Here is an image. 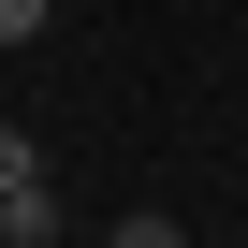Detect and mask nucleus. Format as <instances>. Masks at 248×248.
Listing matches in <instances>:
<instances>
[{"label": "nucleus", "mask_w": 248, "mask_h": 248, "mask_svg": "<svg viewBox=\"0 0 248 248\" xmlns=\"http://www.w3.org/2000/svg\"><path fill=\"white\" fill-rule=\"evenodd\" d=\"M30 175H44V146L15 132V117H0V190H30Z\"/></svg>", "instance_id": "nucleus-2"}, {"label": "nucleus", "mask_w": 248, "mask_h": 248, "mask_svg": "<svg viewBox=\"0 0 248 248\" xmlns=\"http://www.w3.org/2000/svg\"><path fill=\"white\" fill-rule=\"evenodd\" d=\"M0 248H59V190H44V175L0 190Z\"/></svg>", "instance_id": "nucleus-1"}, {"label": "nucleus", "mask_w": 248, "mask_h": 248, "mask_svg": "<svg viewBox=\"0 0 248 248\" xmlns=\"http://www.w3.org/2000/svg\"><path fill=\"white\" fill-rule=\"evenodd\" d=\"M117 248H190V233H175V219H117Z\"/></svg>", "instance_id": "nucleus-4"}, {"label": "nucleus", "mask_w": 248, "mask_h": 248, "mask_svg": "<svg viewBox=\"0 0 248 248\" xmlns=\"http://www.w3.org/2000/svg\"><path fill=\"white\" fill-rule=\"evenodd\" d=\"M44 15H59V0H0V44H44Z\"/></svg>", "instance_id": "nucleus-3"}]
</instances>
